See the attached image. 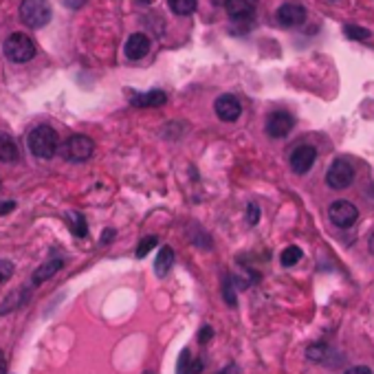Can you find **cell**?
<instances>
[{"label":"cell","mask_w":374,"mask_h":374,"mask_svg":"<svg viewBox=\"0 0 374 374\" xmlns=\"http://www.w3.org/2000/svg\"><path fill=\"white\" fill-rule=\"evenodd\" d=\"M58 132L51 126H35L29 137H27V146L31 150L33 156L38 158H51L58 152Z\"/></svg>","instance_id":"1"},{"label":"cell","mask_w":374,"mask_h":374,"mask_svg":"<svg viewBox=\"0 0 374 374\" xmlns=\"http://www.w3.org/2000/svg\"><path fill=\"white\" fill-rule=\"evenodd\" d=\"M60 152L70 163H84V161H88V158L93 156L95 144H93V139L86 137V135H73V137H68L64 141Z\"/></svg>","instance_id":"2"},{"label":"cell","mask_w":374,"mask_h":374,"mask_svg":"<svg viewBox=\"0 0 374 374\" xmlns=\"http://www.w3.org/2000/svg\"><path fill=\"white\" fill-rule=\"evenodd\" d=\"M51 5L49 0H23L20 3V20L31 29H42L51 20Z\"/></svg>","instance_id":"3"},{"label":"cell","mask_w":374,"mask_h":374,"mask_svg":"<svg viewBox=\"0 0 374 374\" xmlns=\"http://www.w3.org/2000/svg\"><path fill=\"white\" fill-rule=\"evenodd\" d=\"M7 58L15 64H25L35 58V44L27 33H11L5 42Z\"/></svg>","instance_id":"4"},{"label":"cell","mask_w":374,"mask_h":374,"mask_svg":"<svg viewBox=\"0 0 374 374\" xmlns=\"http://www.w3.org/2000/svg\"><path fill=\"white\" fill-rule=\"evenodd\" d=\"M354 181V166L348 158H335L326 172V183L332 189H346Z\"/></svg>","instance_id":"5"},{"label":"cell","mask_w":374,"mask_h":374,"mask_svg":"<svg viewBox=\"0 0 374 374\" xmlns=\"http://www.w3.org/2000/svg\"><path fill=\"white\" fill-rule=\"evenodd\" d=\"M328 218L332 225H337L339 229H348L357 223L359 218V209L357 205H352L350 201H335L328 207Z\"/></svg>","instance_id":"6"},{"label":"cell","mask_w":374,"mask_h":374,"mask_svg":"<svg viewBox=\"0 0 374 374\" xmlns=\"http://www.w3.org/2000/svg\"><path fill=\"white\" fill-rule=\"evenodd\" d=\"M289 161H291V170L295 174H306V172H311V168L317 161V150L308 144H301L291 152Z\"/></svg>","instance_id":"7"},{"label":"cell","mask_w":374,"mask_h":374,"mask_svg":"<svg viewBox=\"0 0 374 374\" xmlns=\"http://www.w3.org/2000/svg\"><path fill=\"white\" fill-rule=\"evenodd\" d=\"M295 126V119L284 113V111H278V113H271L269 119H266V135L273 137V139H284Z\"/></svg>","instance_id":"8"},{"label":"cell","mask_w":374,"mask_h":374,"mask_svg":"<svg viewBox=\"0 0 374 374\" xmlns=\"http://www.w3.org/2000/svg\"><path fill=\"white\" fill-rule=\"evenodd\" d=\"M213 111H216V115H218L220 121L231 123V121H236V119L240 117L242 104H240L238 97H234V95H220V97L216 99V104H213Z\"/></svg>","instance_id":"9"},{"label":"cell","mask_w":374,"mask_h":374,"mask_svg":"<svg viewBox=\"0 0 374 374\" xmlns=\"http://www.w3.org/2000/svg\"><path fill=\"white\" fill-rule=\"evenodd\" d=\"M225 9L229 13L231 20H251L256 9H258V0H225Z\"/></svg>","instance_id":"10"},{"label":"cell","mask_w":374,"mask_h":374,"mask_svg":"<svg viewBox=\"0 0 374 374\" xmlns=\"http://www.w3.org/2000/svg\"><path fill=\"white\" fill-rule=\"evenodd\" d=\"M306 20V9L297 3H284L278 9V23L282 27H299Z\"/></svg>","instance_id":"11"},{"label":"cell","mask_w":374,"mask_h":374,"mask_svg":"<svg viewBox=\"0 0 374 374\" xmlns=\"http://www.w3.org/2000/svg\"><path fill=\"white\" fill-rule=\"evenodd\" d=\"M123 53H126L128 60H144L150 53V38L146 33H132L130 38L126 40Z\"/></svg>","instance_id":"12"},{"label":"cell","mask_w":374,"mask_h":374,"mask_svg":"<svg viewBox=\"0 0 374 374\" xmlns=\"http://www.w3.org/2000/svg\"><path fill=\"white\" fill-rule=\"evenodd\" d=\"M166 101H168V95L163 91L139 93V95H132V99H130L135 108H158V106H163Z\"/></svg>","instance_id":"13"},{"label":"cell","mask_w":374,"mask_h":374,"mask_svg":"<svg viewBox=\"0 0 374 374\" xmlns=\"http://www.w3.org/2000/svg\"><path fill=\"white\" fill-rule=\"evenodd\" d=\"M18 156H20V150H18L15 139L9 132L0 130V163H15Z\"/></svg>","instance_id":"14"},{"label":"cell","mask_w":374,"mask_h":374,"mask_svg":"<svg viewBox=\"0 0 374 374\" xmlns=\"http://www.w3.org/2000/svg\"><path fill=\"white\" fill-rule=\"evenodd\" d=\"M64 266V260H60V258H56V260H46L42 266H38V269L33 271V275H31V284H35V287H40L42 282H46V280H51L53 275H56L60 269Z\"/></svg>","instance_id":"15"},{"label":"cell","mask_w":374,"mask_h":374,"mask_svg":"<svg viewBox=\"0 0 374 374\" xmlns=\"http://www.w3.org/2000/svg\"><path fill=\"white\" fill-rule=\"evenodd\" d=\"M27 301H29V289H27V287L15 289V291H11V293L5 297L3 304H0V315H9V313H13V311H18L20 306H25Z\"/></svg>","instance_id":"16"},{"label":"cell","mask_w":374,"mask_h":374,"mask_svg":"<svg viewBox=\"0 0 374 374\" xmlns=\"http://www.w3.org/2000/svg\"><path fill=\"white\" fill-rule=\"evenodd\" d=\"M174 266V249L170 244H163L158 249V256H156V264H154V271L158 278H166Z\"/></svg>","instance_id":"17"},{"label":"cell","mask_w":374,"mask_h":374,"mask_svg":"<svg viewBox=\"0 0 374 374\" xmlns=\"http://www.w3.org/2000/svg\"><path fill=\"white\" fill-rule=\"evenodd\" d=\"M203 370V361H192V354L189 348H183L179 363H176V374H199Z\"/></svg>","instance_id":"18"},{"label":"cell","mask_w":374,"mask_h":374,"mask_svg":"<svg viewBox=\"0 0 374 374\" xmlns=\"http://www.w3.org/2000/svg\"><path fill=\"white\" fill-rule=\"evenodd\" d=\"M189 240H192V244H196L199 249H211V238H209V234L205 229H201L199 225H189Z\"/></svg>","instance_id":"19"},{"label":"cell","mask_w":374,"mask_h":374,"mask_svg":"<svg viewBox=\"0 0 374 374\" xmlns=\"http://www.w3.org/2000/svg\"><path fill=\"white\" fill-rule=\"evenodd\" d=\"M168 5L176 15H192L199 7V0H168Z\"/></svg>","instance_id":"20"},{"label":"cell","mask_w":374,"mask_h":374,"mask_svg":"<svg viewBox=\"0 0 374 374\" xmlns=\"http://www.w3.org/2000/svg\"><path fill=\"white\" fill-rule=\"evenodd\" d=\"M299 260H301V249L295 247V244L287 247V249H284V251H282V256H280L282 266H295Z\"/></svg>","instance_id":"21"},{"label":"cell","mask_w":374,"mask_h":374,"mask_svg":"<svg viewBox=\"0 0 374 374\" xmlns=\"http://www.w3.org/2000/svg\"><path fill=\"white\" fill-rule=\"evenodd\" d=\"M223 295L229 306H236V289H234V278L231 275H225L223 280Z\"/></svg>","instance_id":"22"},{"label":"cell","mask_w":374,"mask_h":374,"mask_svg":"<svg viewBox=\"0 0 374 374\" xmlns=\"http://www.w3.org/2000/svg\"><path fill=\"white\" fill-rule=\"evenodd\" d=\"M70 229H73V234L77 238H84L86 236V220L80 211H73L70 213Z\"/></svg>","instance_id":"23"},{"label":"cell","mask_w":374,"mask_h":374,"mask_svg":"<svg viewBox=\"0 0 374 374\" xmlns=\"http://www.w3.org/2000/svg\"><path fill=\"white\" fill-rule=\"evenodd\" d=\"M344 33H346V38H350V40H368L370 38V31L363 29V27H357V25H346Z\"/></svg>","instance_id":"24"},{"label":"cell","mask_w":374,"mask_h":374,"mask_svg":"<svg viewBox=\"0 0 374 374\" xmlns=\"http://www.w3.org/2000/svg\"><path fill=\"white\" fill-rule=\"evenodd\" d=\"M158 244V240L154 238V236H148V238H144V240H141L139 242V247H137V258H146L150 251H152V249Z\"/></svg>","instance_id":"25"},{"label":"cell","mask_w":374,"mask_h":374,"mask_svg":"<svg viewBox=\"0 0 374 374\" xmlns=\"http://www.w3.org/2000/svg\"><path fill=\"white\" fill-rule=\"evenodd\" d=\"M326 352H328V348H326L324 344H313V346H308V350H306V357H308L311 361H324Z\"/></svg>","instance_id":"26"},{"label":"cell","mask_w":374,"mask_h":374,"mask_svg":"<svg viewBox=\"0 0 374 374\" xmlns=\"http://www.w3.org/2000/svg\"><path fill=\"white\" fill-rule=\"evenodd\" d=\"M247 223L249 225H258L260 223V207L256 203L247 205Z\"/></svg>","instance_id":"27"},{"label":"cell","mask_w":374,"mask_h":374,"mask_svg":"<svg viewBox=\"0 0 374 374\" xmlns=\"http://www.w3.org/2000/svg\"><path fill=\"white\" fill-rule=\"evenodd\" d=\"M13 275V264L9 260H0V284H5Z\"/></svg>","instance_id":"28"},{"label":"cell","mask_w":374,"mask_h":374,"mask_svg":"<svg viewBox=\"0 0 374 374\" xmlns=\"http://www.w3.org/2000/svg\"><path fill=\"white\" fill-rule=\"evenodd\" d=\"M211 337H213V328H211V326H203V328L199 330V344H207Z\"/></svg>","instance_id":"29"},{"label":"cell","mask_w":374,"mask_h":374,"mask_svg":"<svg viewBox=\"0 0 374 374\" xmlns=\"http://www.w3.org/2000/svg\"><path fill=\"white\" fill-rule=\"evenodd\" d=\"M15 209V203L13 201H0V216H7Z\"/></svg>","instance_id":"30"},{"label":"cell","mask_w":374,"mask_h":374,"mask_svg":"<svg viewBox=\"0 0 374 374\" xmlns=\"http://www.w3.org/2000/svg\"><path fill=\"white\" fill-rule=\"evenodd\" d=\"M344 374H372V370L368 366H354V368H348Z\"/></svg>","instance_id":"31"},{"label":"cell","mask_w":374,"mask_h":374,"mask_svg":"<svg viewBox=\"0 0 374 374\" xmlns=\"http://www.w3.org/2000/svg\"><path fill=\"white\" fill-rule=\"evenodd\" d=\"M62 3H64L68 9H80V7L86 3V0H62Z\"/></svg>","instance_id":"32"},{"label":"cell","mask_w":374,"mask_h":374,"mask_svg":"<svg viewBox=\"0 0 374 374\" xmlns=\"http://www.w3.org/2000/svg\"><path fill=\"white\" fill-rule=\"evenodd\" d=\"M238 372V366L236 363H229V366H225L218 374H236Z\"/></svg>","instance_id":"33"},{"label":"cell","mask_w":374,"mask_h":374,"mask_svg":"<svg viewBox=\"0 0 374 374\" xmlns=\"http://www.w3.org/2000/svg\"><path fill=\"white\" fill-rule=\"evenodd\" d=\"M113 236H115V231H113V229H106V234L101 236V242H108V240H113Z\"/></svg>","instance_id":"34"},{"label":"cell","mask_w":374,"mask_h":374,"mask_svg":"<svg viewBox=\"0 0 374 374\" xmlns=\"http://www.w3.org/2000/svg\"><path fill=\"white\" fill-rule=\"evenodd\" d=\"M368 249H370V254L374 256V231H372V236H370V240H368Z\"/></svg>","instance_id":"35"},{"label":"cell","mask_w":374,"mask_h":374,"mask_svg":"<svg viewBox=\"0 0 374 374\" xmlns=\"http://www.w3.org/2000/svg\"><path fill=\"white\" fill-rule=\"evenodd\" d=\"M0 374H5V361H3V354H0Z\"/></svg>","instance_id":"36"},{"label":"cell","mask_w":374,"mask_h":374,"mask_svg":"<svg viewBox=\"0 0 374 374\" xmlns=\"http://www.w3.org/2000/svg\"><path fill=\"white\" fill-rule=\"evenodd\" d=\"M213 3H218V5L223 3V5H225V0H213Z\"/></svg>","instance_id":"37"},{"label":"cell","mask_w":374,"mask_h":374,"mask_svg":"<svg viewBox=\"0 0 374 374\" xmlns=\"http://www.w3.org/2000/svg\"><path fill=\"white\" fill-rule=\"evenodd\" d=\"M139 3H144V5H148V3H150V0H139Z\"/></svg>","instance_id":"38"},{"label":"cell","mask_w":374,"mask_h":374,"mask_svg":"<svg viewBox=\"0 0 374 374\" xmlns=\"http://www.w3.org/2000/svg\"><path fill=\"white\" fill-rule=\"evenodd\" d=\"M144 374H152V372H144Z\"/></svg>","instance_id":"39"}]
</instances>
